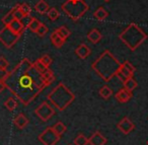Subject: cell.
Segmentation results:
<instances>
[{
  "mask_svg": "<svg viewBox=\"0 0 148 145\" xmlns=\"http://www.w3.org/2000/svg\"><path fill=\"white\" fill-rule=\"evenodd\" d=\"M132 98H133L132 91H129V90L126 89L125 87L121 88V89L116 93V98H117V100L119 102H122V104H125V102H129Z\"/></svg>",
  "mask_w": 148,
  "mask_h": 145,
  "instance_id": "8fae6325",
  "label": "cell"
},
{
  "mask_svg": "<svg viewBox=\"0 0 148 145\" xmlns=\"http://www.w3.org/2000/svg\"><path fill=\"white\" fill-rule=\"evenodd\" d=\"M9 66V63L4 57H0V69L6 70L7 67Z\"/></svg>",
  "mask_w": 148,
  "mask_h": 145,
  "instance_id": "d590c367",
  "label": "cell"
},
{
  "mask_svg": "<svg viewBox=\"0 0 148 145\" xmlns=\"http://www.w3.org/2000/svg\"><path fill=\"white\" fill-rule=\"evenodd\" d=\"M48 100L58 111H64L74 102L75 94L63 83L60 82L48 94Z\"/></svg>",
  "mask_w": 148,
  "mask_h": 145,
  "instance_id": "3957f363",
  "label": "cell"
},
{
  "mask_svg": "<svg viewBox=\"0 0 148 145\" xmlns=\"http://www.w3.org/2000/svg\"><path fill=\"white\" fill-rule=\"evenodd\" d=\"M56 32H57V34L60 36L61 38H63L64 40L68 39V38L70 37V35H71V33H70V31L67 29L66 27H64V25H62V27H58L57 30H55Z\"/></svg>",
  "mask_w": 148,
  "mask_h": 145,
  "instance_id": "4316f807",
  "label": "cell"
},
{
  "mask_svg": "<svg viewBox=\"0 0 148 145\" xmlns=\"http://www.w3.org/2000/svg\"><path fill=\"white\" fill-rule=\"evenodd\" d=\"M4 106L9 112H12L16 109L17 107V102L14 98H8L4 102Z\"/></svg>",
  "mask_w": 148,
  "mask_h": 145,
  "instance_id": "cb8c5ba5",
  "label": "cell"
},
{
  "mask_svg": "<svg viewBox=\"0 0 148 145\" xmlns=\"http://www.w3.org/2000/svg\"><path fill=\"white\" fill-rule=\"evenodd\" d=\"M19 8H21V10L23 12V14L25 15H29L32 12V7L29 6L27 3H21V6H19Z\"/></svg>",
  "mask_w": 148,
  "mask_h": 145,
  "instance_id": "836d02e7",
  "label": "cell"
},
{
  "mask_svg": "<svg viewBox=\"0 0 148 145\" xmlns=\"http://www.w3.org/2000/svg\"><path fill=\"white\" fill-rule=\"evenodd\" d=\"M62 10L69 19L77 21L87 12L88 5L84 0H66L62 4Z\"/></svg>",
  "mask_w": 148,
  "mask_h": 145,
  "instance_id": "5b68a950",
  "label": "cell"
},
{
  "mask_svg": "<svg viewBox=\"0 0 148 145\" xmlns=\"http://www.w3.org/2000/svg\"><path fill=\"white\" fill-rule=\"evenodd\" d=\"M69 145H71V144H69Z\"/></svg>",
  "mask_w": 148,
  "mask_h": 145,
  "instance_id": "b9f144b4",
  "label": "cell"
},
{
  "mask_svg": "<svg viewBox=\"0 0 148 145\" xmlns=\"http://www.w3.org/2000/svg\"><path fill=\"white\" fill-rule=\"evenodd\" d=\"M19 6H21V4L15 5V10H14V19H17V21H21V19L25 16V14H23V12L21 10Z\"/></svg>",
  "mask_w": 148,
  "mask_h": 145,
  "instance_id": "e575fe53",
  "label": "cell"
},
{
  "mask_svg": "<svg viewBox=\"0 0 148 145\" xmlns=\"http://www.w3.org/2000/svg\"><path fill=\"white\" fill-rule=\"evenodd\" d=\"M40 61L42 62V63L45 65L46 68H49L50 65L52 64V62H53V59H52V57L50 55H48V54H45V55H43L42 57L39 58Z\"/></svg>",
  "mask_w": 148,
  "mask_h": 145,
  "instance_id": "f1b7e54d",
  "label": "cell"
},
{
  "mask_svg": "<svg viewBox=\"0 0 148 145\" xmlns=\"http://www.w3.org/2000/svg\"><path fill=\"white\" fill-rule=\"evenodd\" d=\"M53 129L55 130V132L57 133L58 135L62 136V135H63L64 133L66 132V130H67V127H66L65 125L63 124V122L59 121V122H57L55 125H54V126H53Z\"/></svg>",
  "mask_w": 148,
  "mask_h": 145,
  "instance_id": "484cf974",
  "label": "cell"
},
{
  "mask_svg": "<svg viewBox=\"0 0 148 145\" xmlns=\"http://www.w3.org/2000/svg\"><path fill=\"white\" fill-rule=\"evenodd\" d=\"M35 114L43 122H48L55 115V110L51 104H49L48 102H44L35 110Z\"/></svg>",
  "mask_w": 148,
  "mask_h": 145,
  "instance_id": "ba28073f",
  "label": "cell"
},
{
  "mask_svg": "<svg viewBox=\"0 0 148 145\" xmlns=\"http://www.w3.org/2000/svg\"><path fill=\"white\" fill-rule=\"evenodd\" d=\"M91 53V49L86 44H81L75 49V54L78 56L80 59H86Z\"/></svg>",
  "mask_w": 148,
  "mask_h": 145,
  "instance_id": "7c38bea8",
  "label": "cell"
},
{
  "mask_svg": "<svg viewBox=\"0 0 148 145\" xmlns=\"http://www.w3.org/2000/svg\"><path fill=\"white\" fill-rule=\"evenodd\" d=\"M123 85H124V87H125L126 89L129 90V91H133V90L138 86V83L133 77H130L123 82Z\"/></svg>",
  "mask_w": 148,
  "mask_h": 145,
  "instance_id": "603a6c76",
  "label": "cell"
},
{
  "mask_svg": "<svg viewBox=\"0 0 148 145\" xmlns=\"http://www.w3.org/2000/svg\"><path fill=\"white\" fill-rule=\"evenodd\" d=\"M103 1H105V2H110L111 0H103Z\"/></svg>",
  "mask_w": 148,
  "mask_h": 145,
  "instance_id": "ab89813d",
  "label": "cell"
},
{
  "mask_svg": "<svg viewBox=\"0 0 148 145\" xmlns=\"http://www.w3.org/2000/svg\"><path fill=\"white\" fill-rule=\"evenodd\" d=\"M101 38H103V35H101V32L97 29L91 30V31H89L88 34H87V40H88L89 42H91L92 44H97L101 40Z\"/></svg>",
  "mask_w": 148,
  "mask_h": 145,
  "instance_id": "9a60e30c",
  "label": "cell"
},
{
  "mask_svg": "<svg viewBox=\"0 0 148 145\" xmlns=\"http://www.w3.org/2000/svg\"><path fill=\"white\" fill-rule=\"evenodd\" d=\"M13 123H14L15 127H16L17 129H19V130H23V129H25V127L29 125V119H27V117L23 114V113H21V114H18L14 118Z\"/></svg>",
  "mask_w": 148,
  "mask_h": 145,
  "instance_id": "4fadbf2b",
  "label": "cell"
},
{
  "mask_svg": "<svg viewBox=\"0 0 148 145\" xmlns=\"http://www.w3.org/2000/svg\"><path fill=\"white\" fill-rule=\"evenodd\" d=\"M50 6L45 0H39L37 2V4L35 5V10L37 11L40 14H45V13L48 12Z\"/></svg>",
  "mask_w": 148,
  "mask_h": 145,
  "instance_id": "ac0fdd59",
  "label": "cell"
},
{
  "mask_svg": "<svg viewBox=\"0 0 148 145\" xmlns=\"http://www.w3.org/2000/svg\"><path fill=\"white\" fill-rule=\"evenodd\" d=\"M6 88V85H5V82L2 81V80H0V93L3 91V90Z\"/></svg>",
  "mask_w": 148,
  "mask_h": 145,
  "instance_id": "f35d334b",
  "label": "cell"
},
{
  "mask_svg": "<svg viewBox=\"0 0 148 145\" xmlns=\"http://www.w3.org/2000/svg\"><path fill=\"white\" fill-rule=\"evenodd\" d=\"M38 138L43 145H56L59 142L61 136L55 132L53 127H48L39 135Z\"/></svg>",
  "mask_w": 148,
  "mask_h": 145,
  "instance_id": "52a82bcc",
  "label": "cell"
},
{
  "mask_svg": "<svg viewBox=\"0 0 148 145\" xmlns=\"http://www.w3.org/2000/svg\"><path fill=\"white\" fill-rule=\"evenodd\" d=\"M33 64H34V67H35L36 69H37L38 71L40 72V73H43V72L45 71L46 69H47V68L45 67V65H44V64L42 63L41 61H40V59H37Z\"/></svg>",
  "mask_w": 148,
  "mask_h": 145,
  "instance_id": "1f68e13d",
  "label": "cell"
},
{
  "mask_svg": "<svg viewBox=\"0 0 148 145\" xmlns=\"http://www.w3.org/2000/svg\"><path fill=\"white\" fill-rule=\"evenodd\" d=\"M21 34L13 33L8 27H4L2 30H0V42L7 49L12 48L17 43V41L21 39Z\"/></svg>",
  "mask_w": 148,
  "mask_h": 145,
  "instance_id": "8992f818",
  "label": "cell"
},
{
  "mask_svg": "<svg viewBox=\"0 0 148 145\" xmlns=\"http://www.w3.org/2000/svg\"><path fill=\"white\" fill-rule=\"evenodd\" d=\"M108 142V139L99 131H95L90 138H88V144L90 145H106Z\"/></svg>",
  "mask_w": 148,
  "mask_h": 145,
  "instance_id": "30bf717a",
  "label": "cell"
},
{
  "mask_svg": "<svg viewBox=\"0 0 148 145\" xmlns=\"http://www.w3.org/2000/svg\"><path fill=\"white\" fill-rule=\"evenodd\" d=\"M99 94L103 98V100H109V98L112 96V94H113V90H112V88L110 87V86L103 85L99 88Z\"/></svg>",
  "mask_w": 148,
  "mask_h": 145,
  "instance_id": "44dd1931",
  "label": "cell"
},
{
  "mask_svg": "<svg viewBox=\"0 0 148 145\" xmlns=\"http://www.w3.org/2000/svg\"><path fill=\"white\" fill-rule=\"evenodd\" d=\"M14 10H15V5L12 7V8L9 10V12H7L6 14L3 16L2 19V23L4 25V27H6V25H8L9 23H11L12 21H14Z\"/></svg>",
  "mask_w": 148,
  "mask_h": 145,
  "instance_id": "7402d4cb",
  "label": "cell"
},
{
  "mask_svg": "<svg viewBox=\"0 0 148 145\" xmlns=\"http://www.w3.org/2000/svg\"><path fill=\"white\" fill-rule=\"evenodd\" d=\"M47 16H48V19H49L50 21H55L56 19H59L60 12L58 11V9L56 8V7H50L49 10H48V12H47Z\"/></svg>",
  "mask_w": 148,
  "mask_h": 145,
  "instance_id": "d4e9b609",
  "label": "cell"
},
{
  "mask_svg": "<svg viewBox=\"0 0 148 145\" xmlns=\"http://www.w3.org/2000/svg\"><path fill=\"white\" fill-rule=\"evenodd\" d=\"M117 127H118V129H119V130L125 135L130 134V133L135 129V125H134V123L132 122L128 117H125V118L122 119V120L118 123Z\"/></svg>",
  "mask_w": 148,
  "mask_h": 145,
  "instance_id": "9c48e42d",
  "label": "cell"
},
{
  "mask_svg": "<svg viewBox=\"0 0 148 145\" xmlns=\"http://www.w3.org/2000/svg\"><path fill=\"white\" fill-rule=\"evenodd\" d=\"M42 75V79H43L44 83L46 86H49L50 84H52L55 81V75H54V72L51 69L47 68L43 73H41Z\"/></svg>",
  "mask_w": 148,
  "mask_h": 145,
  "instance_id": "5bb4252c",
  "label": "cell"
},
{
  "mask_svg": "<svg viewBox=\"0 0 148 145\" xmlns=\"http://www.w3.org/2000/svg\"><path fill=\"white\" fill-rule=\"evenodd\" d=\"M133 75H134V73H132L131 71H129L123 64H121V67H120L119 71H118L117 76L119 77V79L121 80L122 82H124L126 79H128V78L133 77Z\"/></svg>",
  "mask_w": 148,
  "mask_h": 145,
  "instance_id": "2e32d148",
  "label": "cell"
},
{
  "mask_svg": "<svg viewBox=\"0 0 148 145\" xmlns=\"http://www.w3.org/2000/svg\"><path fill=\"white\" fill-rule=\"evenodd\" d=\"M147 145H148V141H147Z\"/></svg>",
  "mask_w": 148,
  "mask_h": 145,
  "instance_id": "60d3db41",
  "label": "cell"
},
{
  "mask_svg": "<svg viewBox=\"0 0 148 145\" xmlns=\"http://www.w3.org/2000/svg\"><path fill=\"white\" fill-rule=\"evenodd\" d=\"M36 34H37V35L39 36V37L44 38L48 34V27H46V25H44V23H41V25H40L39 29L37 30Z\"/></svg>",
  "mask_w": 148,
  "mask_h": 145,
  "instance_id": "4dcf8cb0",
  "label": "cell"
},
{
  "mask_svg": "<svg viewBox=\"0 0 148 145\" xmlns=\"http://www.w3.org/2000/svg\"><path fill=\"white\" fill-rule=\"evenodd\" d=\"M119 39L133 52L147 40V34L136 23H132L120 34Z\"/></svg>",
  "mask_w": 148,
  "mask_h": 145,
  "instance_id": "277c9868",
  "label": "cell"
},
{
  "mask_svg": "<svg viewBox=\"0 0 148 145\" xmlns=\"http://www.w3.org/2000/svg\"><path fill=\"white\" fill-rule=\"evenodd\" d=\"M6 88L18 98L23 106H29L47 86L42 75L27 58H23L4 80Z\"/></svg>",
  "mask_w": 148,
  "mask_h": 145,
  "instance_id": "6da1fadb",
  "label": "cell"
},
{
  "mask_svg": "<svg viewBox=\"0 0 148 145\" xmlns=\"http://www.w3.org/2000/svg\"><path fill=\"white\" fill-rule=\"evenodd\" d=\"M120 67L121 63L109 50L103 51L91 65V68L106 82H109L112 78L117 76Z\"/></svg>",
  "mask_w": 148,
  "mask_h": 145,
  "instance_id": "7a4b0ae2",
  "label": "cell"
},
{
  "mask_svg": "<svg viewBox=\"0 0 148 145\" xmlns=\"http://www.w3.org/2000/svg\"><path fill=\"white\" fill-rule=\"evenodd\" d=\"M6 27H8L9 29L13 32V33L21 34V35H23V31H25V27H23V25H21V21H17V19L12 21L8 25H6Z\"/></svg>",
  "mask_w": 148,
  "mask_h": 145,
  "instance_id": "e0dca14e",
  "label": "cell"
},
{
  "mask_svg": "<svg viewBox=\"0 0 148 145\" xmlns=\"http://www.w3.org/2000/svg\"><path fill=\"white\" fill-rule=\"evenodd\" d=\"M109 16V12L105 9V7L101 6L93 12V17L95 19H97L99 21H103L105 19H107V17Z\"/></svg>",
  "mask_w": 148,
  "mask_h": 145,
  "instance_id": "d6986e66",
  "label": "cell"
},
{
  "mask_svg": "<svg viewBox=\"0 0 148 145\" xmlns=\"http://www.w3.org/2000/svg\"><path fill=\"white\" fill-rule=\"evenodd\" d=\"M8 73H9V71H7V69H6V70H4V69H0V80H2V81H4L5 78H6V77H7V75H8Z\"/></svg>",
  "mask_w": 148,
  "mask_h": 145,
  "instance_id": "74e56055",
  "label": "cell"
},
{
  "mask_svg": "<svg viewBox=\"0 0 148 145\" xmlns=\"http://www.w3.org/2000/svg\"><path fill=\"white\" fill-rule=\"evenodd\" d=\"M33 19H34V17L32 16L31 14H29V15H25V16H23V19H21V25H23V27H25V29H27V27L29 25L31 21H33Z\"/></svg>",
  "mask_w": 148,
  "mask_h": 145,
  "instance_id": "d6a6232c",
  "label": "cell"
},
{
  "mask_svg": "<svg viewBox=\"0 0 148 145\" xmlns=\"http://www.w3.org/2000/svg\"><path fill=\"white\" fill-rule=\"evenodd\" d=\"M41 23H42L39 21V19H35V17H34L33 21H32L31 23H29V25L27 27V29L31 30L33 33H36V32H37V30L39 29V27L41 25Z\"/></svg>",
  "mask_w": 148,
  "mask_h": 145,
  "instance_id": "f546056e",
  "label": "cell"
},
{
  "mask_svg": "<svg viewBox=\"0 0 148 145\" xmlns=\"http://www.w3.org/2000/svg\"><path fill=\"white\" fill-rule=\"evenodd\" d=\"M88 144V138L85 137L83 134H78L76 138L74 139V145H87Z\"/></svg>",
  "mask_w": 148,
  "mask_h": 145,
  "instance_id": "83f0119b",
  "label": "cell"
},
{
  "mask_svg": "<svg viewBox=\"0 0 148 145\" xmlns=\"http://www.w3.org/2000/svg\"><path fill=\"white\" fill-rule=\"evenodd\" d=\"M123 65L125 66L126 68H127L129 71H131L132 73H134V72L136 71V68H135V66L133 65V64L131 63V62H129V61H125L123 63Z\"/></svg>",
  "mask_w": 148,
  "mask_h": 145,
  "instance_id": "8d00e7d4",
  "label": "cell"
},
{
  "mask_svg": "<svg viewBox=\"0 0 148 145\" xmlns=\"http://www.w3.org/2000/svg\"><path fill=\"white\" fill-rule=\"evenodd\" d=\"M50 39H51L53 45L55 46V47H57V48H61L62 46L64 45L65 41H66V40H64L63 38L60 37L56 31H54L53 33L51 34V36H50Z\"/></svg>",
  "mask_w": 148,
  "mask_h": 145,
  "instance_id": "ffe728a7",
  "label": "cell"
}]
</instances>
